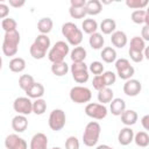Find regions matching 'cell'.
<instances>
[{"mask_svg":"<svg viewBox=\"0 0 149 149\" xmlns=\"http://www.w3.org/2000/svg\"><path fill=\"white\" fill-rule=\"evenodd\" d=\"M62 34L66 38L68 44L73 45L74 48L79 47L83 41V31L73 22H65L62 26Z\"/></svg>","mask_w":149,"mask_h":149,"instance_id":"obj_1","label":"cell"},{"mask_svg":"<svg viewBox=\"0 0 149 149\" xmlns=\"http://www.w3.org/2000/svg\"><path fill=\"white\" fill-rule=\"evenodd\" d=\"M20 43V33L17 30L5 33L2 41V52L5 56H15L17 52V47Z\"/></svg>","mask_w":149,"mask_h":149,"instance_id":"obj_2","label":"cell"},{"mask_svg":"<svg viewBox=\"0 0 149 149\" xmlns=\"http://www.w3.org/2000/svg\"><path fill=\"white\" fill-rule=\"evenodd\" d=\"M101 133V127L97 121H91L86 125L84 133H83V142L86 147H94Z\"/></svg>","mask_w":149,"mask_h":149,"instance_id":"obj_3","label":"cell"},{"mask_svg":"<svg viewBox=\"0 0 149 149\" xmlns=\"http://www.w3.org/2000/svg\"><path fill=\"white\" fill-rule=\"evenodd\" d=\"M69 52H70L69 44L65 43L64 41H58L49 50L48 58L51 63H61V62H64V58L65 56H68Z\"/></svg>","mask_w":149,"mask_h":149,"instance_id":"obj_4","label":"cell"},{"mask_svg":"<svg viewBox=\"0 0 149 149\" xmlns=\"http://www.w3.org/2000/svg\"><path fill=\"white\" fill-rule=\"evenodd\" d=\"M65 122H66V116H65V112L61 108H56L52 109L50 115H49V127L51 130L54 132H59L65 127Z\"/></svg>","mask_w":149,"mask_h":149,"instance_id":"obj_5","label":"cell"},{"mask_svg":"<svg viewBox=\"0 0 149 149\" xmlns=\"http://www.w3.org/2000/svg\"><path fill=\"white\" fill-rule=\"evenodd\" d=\"M70 71L72 73V78L78 84H84L88 80V66L85 62L81 63H72Z\"/></svg>","mask_w":149,"mask_h":149,"instance_id":"obj_6","label":"cell"},{"mask_svg":"<svg viewBox=\"0 0 149 149\" xmlns=\"http://www.w3.org/2000/svg\"><path fill=\"white\" fill-rule=\"evenodd\" d=\"M92 98L91 90L85 86H73L70 90V99L76 104L88 102Z\"/></svg>","mask_w":149,"mask_h":149,"instance_id":"obj_7","label":"cell"},{"mask_svg":"<svg viewBox=\"0 0 149 149\" xmlns=\"http://www.w3.org/2000/svg\"><path fill=\"white\" fill-rule=\"evenodd\" d=\"M107 108L102 104H97V102H90L85 107V114L92 119L95 120H102L107 115Z\"/></svg>","mask_w":149,"mask_h":149,"instance_id":"obj_8","label":"cell"},{"mask_svg":"<svg viewBox=\"0 0 149 149\" xmlns=\"http://www.w3.org/2000/svg\"><path fill=\"white\" fill-rule=\"evenodd\" d=\"M13 108L17 114L29 115L33 113V101L28 97H19L14 100Z\"/></svg>","mask_w":149,"mask_h":149,"instance_id":"obj_9","label":"cell"},{"mask_svg":"<svg viewBox=\"0 0 149 149\" xmlns=\"http://www.w3.org/2000/svg\"><path fill=\"white\" fill-rule=\"evenodd\" d=\"M5 147L7 149H28L27 142L16 134H9L5 139Z\"/></svg>","mask_w":149,"mask_h":149,"instance_id":"obj_10","label":"cell"},{"mask_svg":"<svg viewBox=\"0 0 149 149\" xmlns=\"http://www.w3.org/2000/svg\"><path fill=\"white\" fill-rule=\"evenodd\" d=\"M142 90V84L137 79H128L123 84V93L128 97H136Z\"/></svg>","mask_w":149,"mask_h":149,"instance_id":"obj_11","label":"cell"},{"mask_svg":"<svg viewBox=\"0 0 149 149\" xmlns=\"http://www.w3.org/2000/svg\"><path fill=\"white\" fill-rule=\"evenodd\" d=\"M48 137L43 133H36L30 140V149H48Z\"/></svg>","mask_w":149,"mask_h":149,"instance_id":"obj_12","label":"cell"},{"mask_svg":"<svg viewBox=\"0 0 149 149\" xmlns=\"http://www.w3.org/2000/svg\"><path fill=\"white\" fill-rule=\"evenodd\" d=\"M134 130L130 127H125L122 128L119 134H118V141L121 146H128L134 141Z\"/></svg>","mask_w":149,"mask_h":149,"instance_id":"obj_13","label":"cell"},{"mask_svg":"<svg viewBox=\"0 0 149 149\" xmlns=\"http://www.w3.org/2000/svg\"><path fill=\"white\" fill-rule=\"evenodd\" d=\"M111 42H112V44H113L115 48L122 49L123 47L127 45L128 38H127V35H126L125 31L115 30V31L112 34V36H111Z\"/></svg>","mask_w":149,"mask_h":149,"instance_id":"obj_14","label":"cell"},{"mask_svg":"<svg viewBox=\"0 0 149 149\" xmlns=\"http://www.w3.org/2000/svg\"><path fill=\"white\" fill-rule=\"evenodd\" d=\"M109 104V111L115 116H121V114L126 111V101L121 98H114Z\"/></svg>","mask_w":149,"mask_h":149,"instance_id":"obj_15","label":"cell"},{"mask_svg":"<svg viewBox=\"0 0 149 149\" xmlns=\"http://www.w3.org/2000/svg\"><path fill=\"white\" fill-rule=\"evenodd\" d=\"M28 127V120L26 115L17 114L12 119V128L16 133H23Z\"/></svg>","mask_w":149,"mask_h":149,"instance_id":"obj_16","label":"cell"},{"mask_svg":"<svg viewBox=\"0 0 149 149\" xmlns=\"http://www.w3.org/2000/svg\"><path fill=\"white\" fill-rule=\"evenodd\" d=\"M26 94L28 98H31V99H40L43 97L44 94V86L41 84V83H34L27 91H26Z\"/></svg>","mask_w":149,"mask_h":149,"instance_id":"obj_17","label":"cell"},{"mask_svg":"<svg viewBox=\"0 0 149 149\" xmlns=\"http://www.w3.org/2000/svg\"><path fill=\"white\" fill-rule=\"evenodd\" d=\"M137 119H139V115L134 109H126L121 114V122L126 127H130V126L135 125Z\"/></svg>","mask_w":149,"mask_h":149,"instance_id":"obj_18","label":"cell"},{"mask_svg":"<svg viewBox=\"0 0 149 149\" xmlns=\"http://www.w3.org/2000/svg\"><path fill=\"white\" fill-rule=\"evenodd\" d=\"M70 58L72 63H81L86 58V50L84 47H76L70 52Z\"/></svg>","mask_w":149,"mask_h":149,"instance_id":"obj_19","label":"cell"},{"mask_svg":"<svg viewBox=\"0 0 149 149\" xmlns=\"http://www.w3.org/2000/svg\"><path fill=\"white\" fill-rule=\"evenodd\" d=\"M102 9V5L99 0H90L86 2L85 10L87 15H98Z\"/></svg>","mask_w":149,"mask_h":149,"instance_id":"obj_20","label":"cell"},{"mask_svg":"<svg viewBox=\"0 0 149 149\" xmlns=\"http://www.w3.org/2000/svg\"><path fill=\"white\" fill-rule=\"evenodd\" d=\"M52 26H54V22L50 17H42L37 22V29L43 35H47L48 33H50L52 29Z\"/></svg>","mask_w":149,"mask_h":149,"instance_id":"obj_21","label":"cell"},{"mask_svg":"<svg viewBox=\"0 0 149 149\" xmlns=\"http://www.w3.org/2000/svg\"><path fill=\"white\" fill-rule=\"evenodd\" d=\"M26 69V61L21 57H14L9 61V70L12 72L19 73Z\"/></svg>","mask_w":149,"mask_h":149,"instance_id":"obj_22","label":"cell"},{"mask_svg":"<svg viewBox=\"0 0 149 149\" xmlns=\"http://www.w3.org/2000/svg\"><path fill=\"white\" fill-rule=\"evenodd\" d=\"M116 29V22L113 19H104L100 23V30L105 35L113 34Z\"/></svg>","mask_w":149,"mask_h":149,"instance_id":"obj_23","label":"cell"},{"mask_svg":"<svg viewBox=\"0 0 149 149\" xmlns=\"http://www.w3.org/2000/svg\"><path fill=\"white\" fill-rule=\"evenodd\" d=\"M100 57L105 63H113L116 61V51L113 47H105L101 50Z\"/></svg>","mask_w":149,"mask_h":149,"instance_id":"obj_24","label":"cell"},{"mask_svg":"<svg viewBox=\"0 0 149 149\" xmlns=\"http://www.w3.org/2000/svg\"><path fill=\"white\" fill-rule=\"evenodd\" d=\"M88 43H90V47L94 50H99L102 48L104 43H105V40L102 37V34L100 33H94L92 35H90V38H88Z\"/></svg>","mask_w":149,"mask_h":149,"instance_id":"obj_25","label":"cell"},{"mask_svg":"<svg viewBox=\"0 0 149 149\" xmlns=\"http://www.w3.org/2000/svg\"><path fill=\"white\" fill-rule=\"evenodd\" d=\"M81 28H83V31L88 34V35H92L94 33H97V29H98V22L94 20V19H85L81 23Z\"/></svg>","mask_w":149,"mask_h":149,"instance_id":"obj_26","label":"cell"},{"mask_svg":"<svg viewBox=\"0 0 149 149\" xmlns=\"http://www.w3.org/2000/svg\"><path fill=\"white\" fill-rule=\"evenodd\" d=\"M69 71V65L65 62H61V63H52L51 65V72L57 76V77H63L68 73Z\"/></svg>","mask_w":149,"mask_h":149,"instance_id":"obj_27","label":"cell"},{"mask_svg":"<svg viewBox=\"0 0 149 149\" xmlns=\"http://www.w3.org/2000/svg\"><path fill=\"white\" fill-rule=\"evenodd\" d=\"M129 49H130V50H135V51L143 52L144 49H146V41H144L142 37H140V36H134V37L130 40Z\"/></svg>","mask_w":149,"mask_h":149,"instance_id":"obj_28","label":"cell"},{"mask_svg":"<svg viewBox=\"0 0 149 149\" xmlns=\"http://www.w3.org/2000/svg\"><path fill=\"white\" fill-rule=\"evenodd\" d=\"M113 97H114V93L109 87H106V88H104L101 91H98V100L102 105H105L107 102H111L114 99Z\"/></svg>","mask_w":149,"mask_h":149,"instance_id":"obj_29","label":"cell"},{"mask_svg":"<svg viewBox=\"0 0 149 149\" xmlns=\"http://www.w3.org/2000/svg\"><path fill=\"white\" fill-rule=\"evenodd\" d=\"M29 52H30V56H31L34 59H42V58H44L45 55H47V50L43 49L42 47H40L38 44H36L35 42L30 45Z\"/></svg>","mask_w":149,"mask_h":149,"instance_id":"obj_30","label":"cell"},{"mask_svg":"<svg viewBox=\"0 0 149 149\" xmlns=\"http://www.w3.org/2000/svg\"><path fill=\"white\" fill-rule=\"evenodd\" d=\"M134 142L136 143L137 147L146 148L149 146V135L146 132H139L134 136Z\"/></svg>","mask_w":149,"mask_h":149,"instance_id":"obj_31","label":"cell"},{"mask_svg":"<svg viewBox=\"0 0 149 149\" xmlns=\"http://www.w3.org/2000/svg\"><path fill=\"white\" fill-rule=\"evenodd\" d=\"M45 111H47V101L44 99L40 98L33 101V113H35L36 115H42L44 114Z\"/></svg>","mask_w":149,"mask_h":149,"instance_id":"obj_32","label":"cell"},{"mask_svg":"<svg viewBox=\"0 0 149 149\" xmlns=\"http://www.w3.org/2000/svg\"><path fill=\"white\" fill-rule=\"evenodd\" d=\"M35 83L34 80V77L30 76V74H22L20 78H19V86L21 90H23L24 92Z\"/></svg>","mask_w":149,"mask_h":149,"instance_id":"obj_33","label":"cell"},{"mask_svg":"<svg viewBox=\"0 0 149 149\" xmlns=\"http://www.w3.org/2000/svg\"><path fill=\"white\" fill-rule=\"evenodd\" d=\"M16 27H17V23L12 17H6L1 21V28L5 30V33L14 31V30H16Z\"/></svg>","mask_w":149,"mask_h":149,"instance_id":"obj_34","label":"cell"},{"mask_svg":"<svg viewBox=\"0 0 149 149\" xmlns=\"http://www.w3.org/2000/svg\"><path fill=\"white\" fill-rule=\"evenodd\" d=\"M135 73V69L133 65H128L127 68H123L119 71H116V74L119 76V78L123 79V80H128V79H132V77L134 76Z\"/></svg>","mask_w":149,"mask_h":149,"instance_id":"obj_35","label":"cell"},{"mask_svg":"<svg viewBox=\"0 0 149 149\" xmlns=\"http://www.w3.org/2000/svg\"><path fill=\"white\" fill-rule=\"evenodd\" d=\"M148 0H126V6L132 9H143L148 6Z\"/></svg>","mask_w":149,"mask_h":149,"instance_id":"obj_36","label":"cell"},{"mask_svg":"<svg viewBox=\"0 0 149 149\" xmlns=\"http://www.w3.org/2000/svg\"><path fill=\"white\" fill-rule=\"evenodd\" d=\"M146 10L143 9H137V10H134L130 15V19L134 23L136 24H141V23H144V20H146Z\"/></svg>","mask_w":149,"mask_h":149,"instance_id":"obj_37","label":"cell"},{"mask_svg":"<svg viewBox=\"0 0 149 149\" xmlns=\"http://www.w3.org/2000/svg\"><path fill=\"white\" fill-rule=\"evenodd\" d=\"M36 44H38L40 47H42L43 49H45L47 51L49 50V48H50V38L48 37V35H43V34H40V35H37V37L35 38V41H34Z\"/></svg>","mask_w":149,"mask_h":149,"instance_id":"obj_38","label":"cell"},{"mask_svg":"<svg viewBox=\"0 0 149 149\" xmlns=\"http://www.w3.org/2000/svg\"><path fill=\"white\" fill-rule=\"evenodd\" d=\"M88 71L92 72V73L95 74V76L102 74V73H104V65H102L101 62L94 61V62H92V63L88 65Z\"/></svg>","mask_w":149,"mask_h":149,"instance_id":"obj_39","label":"cell"},{"mask_svg":"<svg viewBox=\"0 0 149 149\" xmlns=\"http://www.w3.org/2000/svg\"><path fill=\"white\" fill-rule=\"evenodd\" d=\"M69 13H70V16H71V17L77 19V20L84 19L85 15H87V14H86V10H85V7H84V8H73V7H70Z\"/></svg>","mask_w":149,"mask_h":149,"instance_id":"obj_40","label":"cell"},{"mask_svg":"<svg viewBox=\"0 0 149 149\" xmlns=\"http://www.w3.org/2000/svg\"><path fill=\"white\" fill-rule=\"evenodd\" d=\"M92 85H93V88H95L97 91H101V90L106 88V84H105V80L102 78V74L94 76V78L92 80Z\"/></svg>","mask_w":149,"mask_h":149,"instance_id":"obj_41","label":"cell"},{"mask_svg":"<svg viewBox=\"0 0 149 149\" xmlns=\"http://www.w3.org/2000/svg\"><path fill=\"white\" fill-rule=\"evenodd\" d=\"M102 78L105 80V84H106V87L113 85L116 80V74L113 72V71H105L102 73Z\"/></svg>","mask_w":149,"mask_h":149,"instance_id":"obj_42","label":"cell"},{"mask_svg":"<svg viewBox=\"0 0 149 149\" xmlns=\"http://www.w3.org/2000/svg\"><path fill=\"white\" fill-rule=\"evenodd\" d=\"M79 140L76 136H69L65 140V149H79Z\"/></svg>","mask_w":149,"mask_h":149,"instance_id":"obj_43","label":"cell"},{"mask_svg":"<svg viewBox=\"0 0 149 149\" xmlns=\"http://www.w3.org/2000/svg\"><path fill=\"white\" fill-rule=\"evenodd\" d=\"M128 54H129V57H130V59L133 61V62H135V63H140V62H142L143 61V58H144V55H143V52H140V51H135V50H128Z\"/></svg>","mask_w":149,"mask_h":149,"instance_id":"obj_44","label":"cell"},{"mask_svg":"<svg viewBox=\"0 0 149 149\" xmlns=\"http://www.w3.org/2000/svg\"><path fill=\"white\" fill-rule=\"evenodd\" d=\"M128 65H130V63L126 58H120V59L115 61V69H116V71H119V70H121L123 68H127Z\"/></svg>","mask_w":149,"mask_h":149,"instance_id":"obj_45","label":"cell"},{"mask_svg":"<svg viewBox=\"0 0 149 149\" xmlns=\"http://www.w3.org/2000/svg\"><path fill=\"white\" fill-rule=\"evenodd\" d=\"M86 2L85 0H71L70 1V7H73V8H84L86 6Z\"/></svg>","mask_w":149,"mask_h":149,"instance_id":"obj_46","label":"cell"},{"mask_svg":"<svg viewBox=\"0 0 149 149\" xmlns=\"http://www.w3.org/2000/svg\"><path fill=\"white\" fill-rule=\"evenodd\" d=\"M8 13H9V8H8V6L5 5V3H0V17H1L2 20L6 19L7 15H8Z\"/></svg>","mask_w":149,"mask_h":149,"instance_id":"obj_47","label":"cell"},{"mask_svg":"<svg viewBox=\"0 0 149 149\" xmlns=\"http://www.w3.org/2000/svg\"><path fill=\"white\" fill-rule=\"evenodd\" d=\"M141 37L144 40V41H148L149 42V26H144L141 30Z\"/></svg>","mask_w":149,"mask_h":149,"instance_id":"obj_48","label":"cell"},{"mask_svg":"<svg viewBox=\"0 0 149 149\" xmlns=\"http://www.w3.org/2000/svg\"><path fill=\"white\" fill-rule=\"evenodd\" d=\"M141 123H142V127H143L146 130L149 132V114L142 116V119H141Z\"/></svg>","mask_w":149,"mask_h":149,"instance_id":"obj_49","label":"cell"},{"mask_svg":"<svg viewBox=\"0 0 149 149\" xmlns=\"http://www.w3.org/2000/svg\"><path fill=\"white\" fill-rule=\"evenodd\" d=\"M26 2L23 1V0H9V5L12 6V7H14V8H19V7H22L23 5H24Z\"/></svg>","mask_w":149,"mask_h":149,"instance_id":"obj_50","label":"cell"},{"mask_svg":"<svg viewBox=\"0 0 149 149\" xmlns=\"http://www.w3.org/2000/svg\"><path fill=\"white\" fill-rule=\"evenodd\" d=\"M143 55H144V58H147V59L149 61V45L146 47V49H144V51H143Z\"/></svg>","mask_w":149,"mask_h":149,"instance_id":"obj_51","label":"cell"},{"mask_svg":"<svg viewBox=\"0 0 149 149\" xmlns=\"http://www.w3.org/2000/svg\"><path fill=\"white\" fill-rule=\"evenodd\" d=\"M95 149H114V148H112V147H109V146H107V144H100V146H98Z\"/></svg>","mask_w":149,"mask_h":149,"instance_id":"obj_52","label":"cell"},{"mask_svg":"<svg viewBox=\"0 0 149 149\" xmlns=\"http://www.w3.org/2000/svg\"><path fill=\"white\" fill-rule=\"evenodd\" d=\"M147 13V12H146ZM146 26H149V14H146V20H144Z\"/></svg>","mask_w":149,"mask_h":149,"instance_id":"obj_53","label":"cell"},{"mask_svg":"<svg viewBox=\"0 0 149 149\" xmlns=\"http://www.w3.org/2000/svg\"><path fill=\"white\" fill-rule=\"evenodd\" d=\"M51 149H62V148H59V147H52Z\"/></svg>","mask_w":149,"mask_h":149,"instance_id":"obj_54","label":"cell"},{"mask_svg":"<svg viewBox=\"0 0 149 149\" xmlns=\"http://www.w3.org/2000/svg\"><path fill=\"white\" fill-rule=\"evenodd\" d=\"M146 12H147V14H149V7H148V9H147Z\"/></svg>","mask_w":149,"mask_h":149,"instance_id":"obj_55","label":"cell"}]
</instances>
